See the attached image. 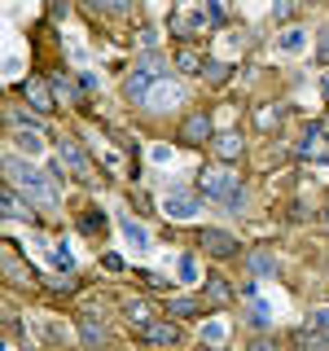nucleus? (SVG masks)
Segmentation results:
<instances>
[{
  "mask_svg": "<svg viewBox=\"0 0 329 351\" xmlns=\"http://www.w3.org/2000/svg\"><path fill=\"white\" fill-rule=\"evenodd\" d=\"M215 154H219L224 162H233L237 154H241V141H237V136H215Z\"/></svg>",
  "mask_w": 329,
  "mask_h": 351,
  "instance_id": "obj_17",
  "label": "nucleus"
},
{
  "mask_svg": "<svg viewBox=\"0 0 329 351\" xmlns=\"http://www.w3.org/2000/svg\"><path fill=\"white\" fill-rule=\"evenodd\" d=\"M62 158L71 162V171H75V176H88V158H84V154L71 145V141H62Z\"/></svg>",
  "mask_w": 329,
  "mask_h": 351,
  "instance_id": "obj_16",
  "label": "nucleus"
},
{
  "mask_svg": "<svg viewBox=\"0 0 329 351\" xmlns=\"http://www.w3.org/2000/svg\"><path fill=\"white\" fill-rule=\"evenodd\" d=\"M14 141H18V149H27V154H40V145H44V141H40V132H31V128H22Z\"/></svg>",
  "mask_w": 329,
  "mask_h": 351,
  "instance_id": "obj_20",
  "label": "nucleus"
},
{
  "mask_svg": "<svg viewBox=\"0 0 329 351\" xmlns=\"http://www.w3.org/2000/svg\"><path fill=\"white\" fill-rule=\"evenodd\" d=\"M5 171H9V180H14L27 197H36L44 211H53V206H58V189H53V176H44V171H36V167H27L22 158H14V154L5 158Z\"/></svg>",
  "mask_w": 329,
  "mask_h": 351,
  "instance_id": "obj_1",
  "label": "nucleus"
},
{
  "mask_svg": "<svg viewBox=\"0 0 329 351\" xmlns=\"http://www.w3.org/2000/svg\"><path fill=\"white\" fill-rule=\"evenodd\" d=\"M80 334H84V343H88V347H101V343H106V329L97 325L93 316H84V321H80Z\"/></svg>",
  "mask_w": 329,
  "mask_h": 351,
  "instance_id": "obj_14",
  "label": "nucleus"
},
{
  "mask_svg": "<svg viewBox=\"0 0 329 351\" xmlns=\"http://www.w3.org/2000/svg\"><path fill=\"white\" fill-rule=\"evenodd\" d=\"M119 233H123V241H127L132 250H149V233L132 215H119Z\"/></svg>",
  "mask_w": 329,
  "mask_h": 351,
  "instance_id": "obj_8",
  "label": "nucleus"
},
{
  "mask_svg": "<svg viewBox=\"0 0 329 351\" xmlns=\"http://www.w3.org/2000/svg\"><path fill=\"white\" fill-rule=\"evenodd\" d=\"M136 71H141V75H162V71H167V62H162V58H154V53H149V58H141V66H136Z\"/></svg>",
  "mask_w": 329,
  "mask_h": 351,
  "instance_id": "obj_26",
  "label": "nucleus"
},
{
  "mask_svg": "<svg viewBox=\"0 0 329 351\" xmlns=\"http://www.w3.org/2000/svg\"><path fill=\"white\" fill-rule=\"evenodd\" d=\"M149 158H154V162H171V149H167V145H154Z\"/></svg>",
  "mask_w": 329,
  "mask_h": 351,
  "instance_id": "obj_33",
  "label": "nucleus"
},
{
  "mask_svg": "<svg viewBox=\"0 0 329 351\" xmlns=\"http://www.w3.org/2000/svg\"><path fill=\"white\" fill-rule=\"evenodd\" d=\"M325 228H329V211H325Z\"/></svg>",
  "mask_w": 329,
  "mask_h": 351,
  "instance_id": "obj_36",
  "label": "nucleus"
},
{
  "mask_svg": "<svg viewBox=\"0 0 329 351\" xmlns=\"http://www.w3.org/2000/svg\"><path fill=\"white\" fill-rule=\"evenodd\" d=\"M88 5H114V9H127L132 0H88Z\"/></svg>",
  "mask_w": 329,
  "mask_h": 351,
  "instance_id": "obj_34",
  "label": "nucleus"
},
{
  "mask_svg": "<svg viewBox=\"0 0 329 351\" xmlns=\"http://www.w3.org/2000/svg\"><path fill=\"white\" fill-rule=\"evenodd\" d=\"M101 228H106V211H97V206H93V211L84 215V233H101Z\"/></svg>",
  "mask_w": 329,
  "mask_h": 351,
  "instance_id": "obj_24",
  "label": "nucleus"
},
{
  "mask_svg": "<svg viewBox=\"0 0 329 351\" xmlns=\"http://www.w3.org/2000/svg\"><path fill=\"white\" fill-rule=\"evenodd\" d=\"M206 80H211V84H224L228 80V75H233V66H224V62H206Z\"/></svg>",
  "mask_w": 329,
  "mask_h": 351,
  "instance_id": "obj_23",
  "label": "nucleus"
},
{
  "mask_svg": "<svg viewBox=\"0 0 329 351\" xmlns=\"http://www.w3.org/2000/svg\"><path fill=\"white\" fill-rule=\"evenodd\" d=\"M197 246H202L206 255H215V259L237 255V237L224 233V228H202V233H197Z\"/></svg>",
  "mask_w": 329,
  "mask_h": 351,
  "instance_id": "obj_3",
  "label": "nucleus"
},
{
  "mask_svg": "<svg viewBox=\"0 0 329 351\" xmlns=\"http://www.w3.org/2000/svg\"><path fill=\"white\" fill-rule=\"evenodd\" d=\"M202 343L206 347H219V343H224V325H206L202 329Z\"/></svg>",
  "mask_w": 329,
  "mask_h": 351,
  "instance_id": "obj_29",
  "label": "nucleus"
},
{
  "mask_svg": "<svg viewBox=\"0 0 329 351\" xmlns=\"http://www.w3.org/2000/svg\"><path fill=\"white\" fill-rule=\"evenodd\" d=\"M250 325H255V329H268L272 325V316H268V303H250Z\"/></svg>",
  "mask_w": 329,
  "mask_h": 351,
  "instance_id": "obj_22",
  "label": "nucleus"
},
{
  "mask_svg": "<svg viewBox=\"0 0 329 351\" xmlns=\"http://www.w3.org/2000/svg\"><path fill=\"white\" fill-rule=\"evenodd\" d=\"M206 299H211V303H228V299H233L228 281L224 277H206Z\"/></svg>",
  "mask_w": 329,
  "mask_h": 351,
  "instance_id": "obj_15",
  "label": "nucleus"
},
{
  "mask_svg": "<svg viewBox=\"0 0 329 351\" xmlns=\"http://www.w3.org/2000/svg\"><path fill=\"white\" fill-rule=\"evenodd\" d=\"M325 97H329V80H325Z\"/></svg>",
  "mask_w": 329,
  "mask_h": 351,
  "instance_id": "obj_37",
  "label": "nucleus"
},
{
  "mask_svg": "<svg viewBox=\"0 0 329 351\" xmlns=\"http://www.w3.org/2000/svg\"><path fill=\"white\" fill-rule=\"evenodd\" d=\"M321 128H325V136H329V114H325V119H321Z\"/></svg>",
  "mask_w": 329,
  "mask_h": 351,
  "instance_id": "obj_35",
  "label": "nucleus"
},
{
  "mask_svg": "<svg viewBox=\"0 0 329 351\" xmlns=\"http://www.w3.org/2000/svg\"><path fill=\"white\" fill-rule=\"evenodd\" d=\"M141 281H145L149 290H167V277H162V272H141Z\"/></svg>",
  "mask_w": 329,
  "mask_h": 351,
  "instance_id": "obj_31",
  "label": "nucleus"
},
{
  "mask_svg": "<svg viewBox=\"0 0 329 351\" xmlns=\"http://www.w3.org/2000/svg\"><path fill=\"white\" fill-rule=\"evenodd\" d=\"M145 338H149V343H180V325H175V321H149L145 325Z\"/></svg>",
  "mask_w": 329,
  "mask_h": 351,
  "instance_id": "obj_9",
  "label": "nucleus"
},
{
  "mask_svg": "<svg viewBox=\"0 0 329 351\" xmlns=\"http://www.w3.org/2000/svg\"><path fill=\"white\" fill-rule=\"evenodd\" d=\"M197 189H202L206 197H219L228 211H241V202H246L237 176L228 171V167H206V171H197Z\"/></svg>",
  "mask_w": 329,
  "mask_h": 351,
  "instance_id": "obj_2",
  "label": "nucleus"
},
{
  "mask_svg": "<svg viewBox=\"0 0 329 351\" xmlns=\"http://www.w3.org/2000/svg\"><path fill=\"white\" fill-rule=\"evenodd\" d=\"M307 325H312L316 334H329V307H316V312L307 316Z\"/></svg>",
  "mask_w": 329,
  "mask_h": 351,
  "instance_id": "obj_25",
  "label": "nucleus"
},
{
  "mask_svg": "<svg viewBox=\"0 0 329 351\" xmlns=\"http://www.w3.org/2000/svg\"><path fill=\"white\" fill-rule=\"evenodd\" d=\"M281 123V110H263L259 114V128H277Z\"/></svg>",
  "mask_w": 329,
  "mask_h": 351,
  "instance_id": "obj_32",
  "label": "nucleus"
},
{
  "mask_svg": "<svg viewBox=\"0 0 329 351\" xmlns=\"http://www.w3.org/2000/svg\"><path fill=\"white\" fill-rule=\"evenodd\" d=\"M123 97H127V101L132 106H141V101H145V97H149V75H127V84H123Z\"/></svg>",
  "mask_w": 329,
  "mask_h": 351,
  "instance_id": "obj_12",
  "label": "nucleus"
},
{
  "mask_svg": "<svg viewBox=\"0 0 329 351\" xmlns=\"http://www.w3.org/2000/svg\"><path fill=\"white\" fill-rule=\"evenodd\" d=\"M171 66H175V71H184V75H202L206 71V62H202V53H197V49H175Z\"/></svg>",
  "mask_w": 329,
  "mask_h": 351,
  "instance_id": "obj_10",
  "label": "nucleus"
},
{
  "mask_svg": "<svg viewBox=\"0 0 329 351\" xmlns=\"http://www.w3.org/2000/svg\"><path fill=\"white\" fill-rule=\"evenodd\" d=\"M5 215L9 219H27V224H31V215H36V211H31V202H22V197H18L14 184H5Z\"/></svg>",
  "mask_w": 329,
  "mask_h": 351,
  "instance_id": "obj_11",
  "label": "nucleus"
},
{
  "mask_svg": "<svg viewBox=\"0 0 329 351\" xmlns=\"http://www.w3.org/2000/svg\"><path fill=\"white\" fill-rule=\"evenodd\" d=\"M202 299H167V316H193Z\"/></svg>",
  "mask_w": 329,
  "mask_h": 351,
  "instance_id": "obj_18",
  "label": "nucleus"
},
{
  "mask_svg": "<svg viewBox=\"0 0 329 351\" xmlns=\"http://www.w3.org/2000/svg\"><path fill=\"white\" fill-rule=\"evenodd\" d=\"M22 97L31 101L36 114H49V110H53V88L44 84V80H27V84H22Z\"/></svg>",
  "mask_w": 329,
  "mask_h": 351,
  "instance_id": "obj_6",
  "label": "nucleus"
},
{
  "mask_svg": "<svg viewBox=\"0 0 329 351\" xmlns=\"http://www.w3.org/2000/svg\"><path fill=\"white\" fill-rule=\"evenodd\" d=\"M299 158H316V162H329V136L321 123H307V132L299 136Z\"/></svg>",
  "mask_w": 329,
  "mask_h": 351,
  "instance_id": "obj_4",
  "label": "nucleus"
},
{
  "mask_svg": "<svg viewBox=\"0 0 329 351\" xmlns=\"http://www.w3.org/2000/svg\"><path fill=\"white\" fill-rule=\"evenodd\" d=\"M202 206H197V197H189V193H167V202H162V215L167 219H193Z\"/></svg>",
  "mask_w": 329,
  "mask_h": 351,
  "instance_id": "obj_7",
  "label": "nucleus"
},
{
  "mask_svg": "<svg viewBox=\"0 0 329 351\" xmlns=\"http://www.w3.org/2000/svg\"><path fill=\"white\" fill-rule=\"evenodd\" d=\"M5 277H9V281H31V268H22V263L14 259V250L5 255Z\"/></svg>",
  "mask_w": 329,
  "mask_h": 351,
  "instance_id": "obj_21",
  "label": "nucleus"
},
{
  "mask_svg": "<svg viewBox=\"0 0 329 351\" xmlns=\"http://www.w3.org/2000/svg\"><path fill=\"white\" fill-rule=\"evenodd\" d=\"M53 263H58V268H62V272H71V268H75V259H71V250H66V246H62V241H58V246H53Z\"/></svg>",
  "mask_w": 329,
  "mask_h": 351,
  "instance_id": "obj_28",
  "label": "nucleus"
},
{
  "mask_svg": "<svg viewBox=\"0 0 329 351\" xmlns=\"http://www.w3.org/2000/svg\"><path fill=\"white\" fill-rule=\"evenodd\" d=\"M127 321L145 329V325H149V312H145V303H127Z\"/></svg>",
  "mask_w": 329,
  "mask_h": 351,
  "instance_id": "obj_27",
  "label": "nucleus"
},
{
  "mask_svg": "<svg viewBox=\"0 0 329 351\" xmlns=\"http://www.w3.org/2000/svg\"><path fill=\"white\" fill-rule=\"evenodd\" d=\"M316 62H321V66H329V27L321 31V40H316Z\"/></svg>",
  "mask_w": 329,
  "mask_h": 351,
  "instance_id": "obj_30",
  "label": "nucleus"
},
{
  "mask_svg": "<svg viewBox=\"0 0 329 351\" xmlns=\"http://www.w3.org/2000/svg\"><path fill=\"white\" fill-rule=\"evenodd\" d=\"M250 272H255V277H272V272H277V259H272L268 250H250Z\"/></svg>",
  "mask_w": 329,
  "mask_h": 351,
  "instance_id": "obj_13",
  "label": "nucleus"
},
{
  "mask_svg": "<svg viewBox=\"0 0 329 351\" xmlns=\"http://www.w3.org/2000/svg\"><path fill=\"white\" fill-rule=\"evenodd\" d=\"M211 141V119L206 114H189L180 123V145H206Z\"/></svg>",
  "mask_w": 329,
  "mask_h": 351,
  "instance_id": "obj_5",
  "label": "nucleus"
},
{
  "mask_svg": "<svg viewBox=\"0 0 329 351\" xmlns=\"http://www.w3.org/2000/svg\"><path fill=\"white\" fill-rule=\"evenodd\" d=\"M277 49H281V53H299V49H303V31H299V27H290V31H281V40H277Z\"/></svg>",
  "mask_w": 329,
  "mask_h": 351,
  "instance_id": "obj_19",
  "label": "nucleus"
}]
</instances>
